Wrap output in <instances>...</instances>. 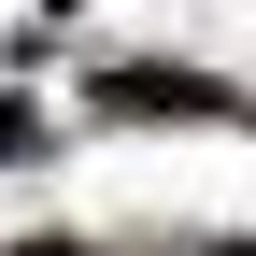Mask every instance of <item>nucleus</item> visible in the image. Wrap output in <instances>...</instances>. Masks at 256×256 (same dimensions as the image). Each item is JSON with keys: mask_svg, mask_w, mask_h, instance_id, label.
I'll list each match as a JSON object with an SVG mask.
<instances>
[{"mask_svg": "<svg viewBox=\"0 0 256 256\" xmlns=\"http://www.w3.org/2000/svg\"><path fill=\"white\" fill-rule=\"evenodd\" d=\"M100 100H114V114H214V86H200V72H114Z\"/></svg>", "mask_w": 256, "mask_h": 256, "instance_id": "1", "label": "nucleus"}, {"mask_svg": "<svg viewBox=\"0 0 256 256\" xmlns=\"http://www.w3.org/2000/svg\"><path fill=\"white\" fill-rule=\"evenodd\" d=\"M0 156H28V114H14V100H0Z\"/></svg>", "mask_w": 256, "mask_h": 256, "instance_id": "2", "label": "nucleus"}]
</instances>
